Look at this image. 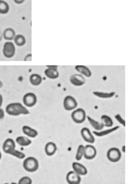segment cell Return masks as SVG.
Here are the masks:
<instances>
[{"label": "cell", "mask_w": 128, "mask_h": 184, "mask_svg": "<svg viewBox=\"0 0 128 184\" xmlns=\"http://www.w3.org/2000/svg\"><path fill=\"white\" fill-rule=\"evenodd\" d=\"M10 155H11V156H13L17 158L18 159H24L25 158V154L21 152V151H19L16 150V149H14V150L11 152L10 154Z\"/></svg>", "instance_id": "83f0119b"}, {"label": "cell", "mask_w": 128, "mask_h": 184, "mask_svg": "<svg viewBox=\"0 0 128 184\" xmlns=\"http://www.w3.org/2000/svg\"><path fill=\"white\" fill-rule=\"evenodd\" d=\"M96 97H99L102 99H109L112 98L116 94L115 92H102V91H94L93 92Z\"/></svg>", "instance_id": "7402d4cb"}, {"label": "cell", "mask_w": 128, "mask_h": 184, "mask_svg": "<svg viewBox=\"0 0 128 184\" xmlns=\"http://www.w3.org/2000/svg\"><path fill=\"white\" fill-rule=\"evenodd\" d=\"M23 168L28 172H34L38 170L39 163L37 158L32 156L28 157L23 161Z\"/></svg>", "instance_id": "7a4b0ae2"}, {"label": "cell", "mask_w": 128, "mask_h": 184, "mask_svg": "<svg viewBox=\"0 0 128 184\" xmlns=\"http://www.w3.org/2000/svg\"><path fill=\"white\" fill-rule=\"evenodd\" d=\"M14 2L17 4H21L23 2H24L25 0H13Z\"/></svg>", "instance_id": "d6a6232c"}, {"label": "cell", "mask_w": 128, "mask_h": 184, "mask_svg": "<svg viewBox=\"0 0 128 184\" xmlns=\"http://www.w3.org/2000/svg\"><path fill=\"white\" fill-rule=\"evenodd\" d=\"M14 43L18 47H22L26 44V38L22 34H17L14 38Z\"/></svg>", "instance_id": "d4e9b609"}, {"label": "cell", "mask_w": 128, "mask_h": 184, "mask_svg": "<svg viewBox=\"0 0 128 184\" xmlns=\"http://www.w3.org/2000/svg\"><path fill=\"white\" fill-rule=\"evenodd\" d=\"M101 122L103 124L104 126H106V127H112L113 126V120L112 118L109 117L106 115H103L101 117Z\"/></svg>", "instance_id": "cb8c5ba5"}, {"label": "cell", "mask_w": 128, "mask_h": 184, "mask_svg": "<svg viewBox=\"0 0 128 184\" xmlns=\"http://www.w3.org/2000/svg\"><path fill=\"white\" fill-rule=\"evenodd\" d=\"M121 158V151L118 148H111L107 152V158L112 162H118Z\"/></svg>", "instance_id": "5b68a950"}, {"label": "cell", "mask_w": 128, "mask_h": 184, "mask_svg": "<svg viewBox=\"0 0 128 184\" xmlns=\"http://www.w3.org/2000/svg\"><path fill=\"white\" fill-rule=\"evenodd\" d=\"M2 103H3V97H2V94H0V107H2Z\"/></svg>", "instance_id": "836d02e7"}, {"label": "cell", "mask_w": 128, "mask_h": 184, "mask_svg": "<svg viewBox=\"0 0 128 184\" xmlns=\"http://www.w3.org/2000/svg\"><path fill=\"white\" fill-rule=\"evenodd\" d=\"M22 101L26 107H32L36 105L37 102V97L34 93L30 92V93H27L23 96Z\"/></svg>", "instance_id": "52a82bcc"}, {"label": "cell", "mask_w": 128, "mask_h": 184, "mask_svg": "<svg viewBox=\"0 0 128 184\" xmlns=\"http://www.w3.org/2000/svg\"><path fill=\"white\" fill-rule=\"evenodd\" d=\"M47 69L44 71L45 76L52 79H54L59 77V72L57 71V66H46Z\"/></svg>", "instance_id": "ba28073f"}, {"label": "cell", "mask_w": 128, "mask_h": 184, "mask_svg": "<svg viewBox=\"0 0 128 184\" xmlns=\"http://www.w3.org/2000/svg\"><path fill=\"white\" fill-rule=\"evenodd\" d=\"M15 37V32L12 28H5L3 32V38H4L6 41H11L14 39Z\"/></svg>", "instance_id": "d6986e66"}, {"label": "cell", "mask_w": 128, "mask_h": 184, "mask_svg": "<svg viewBox=\"0 0 128 184\" xmlns=\"http://www.w3.org/2000/svg\"><path fill=\"white\" fill-rule=\"evenodd\" d=\"M96 154H97V152L95 146L90 145L85 146L83 156L85 159L86 160L94 159L96 156Z\"/></svg>", "instance_id": "9c48e42d"}, {"label": "cell", "mask_w": 128, "mask_h": 184, "mask_svg": "<svg viewBox=\"0 0 128 184\" xmlns=\"http://www.w3.org/2000/svg\"><path fill=\"white\" fill-rule=\"evenodd\" d=\"M5 117V112L3 109L0 107V120H2Z\"/></svg>", "instance_id": "4dcf8cb0"}, {"label": "cell", "mask_w": 128, "mask_h": 184, "mask_svg": "<svg viewBox=\"0 0 128 184\" xmlns=\"http://www.w3.org/2000/svg\"><path fill=\"white\" fill-rule=\"evenodd\" d=\"M9 11V5L3 0H0V14H7Z\"/></svg>", "instance_id": "484cf974"}, {"label": "cell", "mask_w": 128, "mask_h": 184, "mask_svg": "<svg viewBox=\"0 0 128 184\" xmlns=\"http://www.w3.org/2000/svg\"><path fill=\"white\" fill-rule=\"evenodd\" d=\"M81 134L83 140L86 141V142L92 144L95 142V139L94 136L92 135V134L91 133L90 130L88 128L86 127L83 128L81 130Z\"/></svg>", "instance_id": "7c38bea8"}, {"label": "cell", "mask_w": 128, "mask_h": 184, "mask_svg": "<svg viewBox=\"0 0 128 184\" xmlns=\"http://www.w3.org/2000/svg\"><path fill=\"white\" fill-rule=\"evenodd\" d=\"M119 128H120L119 126H115V127H110V129H106L105 130H99V131L94 130L93 131V134H94L96 136H98V137H103V136H107L110 134L114 133V131L117 130Z\"/></svg>", "instance_id": "2e32d148"}, {"label": "cell", "mask_w": 128, "mask_h": 184, "mask_svg": "<svg viewBox=\"0 0 128 184\" xmlns=\"http://www.w3.org/2000/svg\"><path fill=\"white\" fill-rule=\"evenodd\" d=\"M124 148H125V146H123V151L125 152V149H124Z\"/></svg>", "instance_id": "74e56055"}, {"label": "cell", "mask_w": 128, "mask_h": 184, "mask_svg": "<svg viewBox=\"0 0 128 184\" xmlns=\"http://www.w3.org/2000/svg\"><path fill=\"white\" fill-rule=\"evenodd\" d=\"M16 142L21 146H28L31 145L32 141L28 138L23 136H20L16 139Z\"/></svg>", "instance_id": "603a6c76"}, {"label": "cell", "mask_w": 128, "mask_h": 184, "mask_svg": "<svg viewBox=\"0 0 128 184\" xmlns=\"http://www.w3.org/2000/svg\"><path fill=\"white\" fill-rule=\"evenodd\" d=\"M84 150H85V146L83 145H81L78 146L76 155H75V159H76L77 161H80L83 157Z\"/></svg>", "instance_id": "4316f807"}, {"label": "cell", "mask_w": 128, "mask_h": 184, "mask_svg": "<svg viewBox=\"0 0 128 184\" xmlns=\"http://www.w3.org/2000/svg\"><path fill=\"white\" fill-rule=\"evenodd\" d=\"M86 118H87V120H88V121L89 122V123L91 124V125L95 129V130L99 131V130H101L103 129L104 125L102 123V122L97 121V120H95L94 119H92V117H91L89 116L86 117Z\"/></svg>", "instance_id": "ffe728a7"}, {"label": "cell", "mask_w": 128, "mask_h": 184, "mask_svg": "<svg viewBox=\"0 0 128 184\" xmlns=\"http://www.w3.org/2000/svg\"><path fill=\"white\" fill-rule=\"evenodd\" d=\"M5 111L11 116H19L21 115H28L29 111L20 103H11L5 108Z\"/></svg>", "instance_id": "6da1fadb"}, {"label": "cell", "mask_w": 128, "mask_h": 184, "mask_svg": "<svg viewBox=\"0 0 128 184\" xmlns=\"http://www.w3.org/2000/svg\"><path fill=\"white\" fill-rule=\"evenodd\" d=\"M22 130L23 133H24L28 137H30V138H35L38 135V133L37 130L34 129L27 125L23 126Z\"/></svg>", "instance_id": "e0dca14e"}, {"label": "cell", "mask_w": 128, "mask_h": 184, "mask_svg": "<svg viewBox=\"0 0 128 184\" xmlns=\"http://www.w3.org/2000/svg\"><path fill=\"white\" fill-rule=\"evenodd\" d=\"M31 84L34 86H38L41 84L42 82V78L41 76L38 74H32L29 78Z\"/></svg>", "instance_id": "44dd1931"}, {"label": "cell", "mask_w": 128, "mask_h": 184, "mask_svg": "<svg viewBox=\"0 0 128 184\" xmlns=\"http://www.w3.org/2000/svg\"><path fill=\"white\" fill-rule=\"evenodd\" d=\"M71 116L73 122L77 124L83 123L86 118L85 111L83 109L81 108H79L74 110L72 112Z\"/></svg>", "instance_id": "3957f363"}, {"label": "cell", "mask_w": 128, "mask_h": 184, "mask_svg": "<svg viewBox=\"0 0 128 184\" xmlns=\"http://www.w3.org/2000/svg\"><path fill=\"white\" fill-rule=\"evenodd\" d=\"M72 168L75 173L79 176H85L87 174V169L85 166L77 162H73Z\"/></svg>", "instance_id": "5bb4252c"}, {"label": "cell", "mask_w": 128, "mask_h": 184, "mask_svg": "<svg viewBox=\"0 0 128 184\" xmlns=\"http://www.w3.org/2000/svg\"><path fill=\"white\" fill-rule=\"evenodd\" d=\"M63 105L66 111H72L77 107V102L73 97L67 95L63 100Z\"/></svg>", "instance_id": "8992f818"}, {"label": "cell", "mask_w": 128, "mask_h": 184, "mask_svg": "<svg viewBox=\"0 0 128 184\" xmlns=\"http://www.w3.org/2000/svg\"><path fill=\"white\" fill-rule=\"evenodd\" d=\"M15 44L11 41H7L3 44V54L7 59L13 58L15 54Z\"/></svg>", "instance_id": "277c9868"}, {"label": "cell", "mask_w": 128, "mask_h": 184, "mask_svg": "<svg viewBox=\"0 0 128 184\" xmlns=\"http://www.w3.org/2000/svg\"><path fill=\"white\" fill-rule=\"evenodd\" d=\"M2 38H3V33L1 31V28H0V41L2 40Z\"/></svg>", "instance_id": "e575fe53"}, {"label": "cell", "mask_w": 128, "mask_h": 184, "mask_svg": "<svg viewBox=\"0 0 128 184\" xmlns=\"http://www.w3.org/2000/svg\"><path fill=\"white\" fill-rule=\"evenodd\" d=\"M69 81H70L71 84L75 86H82L85 84V79L84 76L81 74H75L71 76L70 78H69Z\"/></svg>", "instance_id": "30bf717a"}, {"label": "cell", "mask_w": 128, "mask_h": 184, "mask_svg": "<svg viewBox=\"0 0 128 184\" xmlns=\"http://www.w3.org/2000/svg\"><path fill=\"white\" fill-rule=\"evenodd\" d=\"M25 61H31L32 60V54H28L25 57Z\"/></svg>", "instance_id": "1f68e13d"}, {"label": "cell", "mask_w": 128, "mask_h": 184, "mask_svg": "<svg viewBox=\"0 0 128 184\" xmlns=\"http://www.w3.org/2000/svg\"><path fill=\"white\" fill-rule=\"evenodd\" d=\"M32 180L31 177L28 176H25L21 177L19 181V184H31L32 183Z\"/></svg>", "instance_id": "f1b7e54d"}, {"label": "cell", "mask_w": 128, "mask_h": 184, "mask_svg": "<svg viewBox=\"0 0 128 184\" xmlns=\"http://www.w3.org/2000/svg\"><path fill=\"white\" fill-rule=\"evenodd\" d=\"M114 117H115V119H116V120H117L118 121L121 125H122L124 126H126L125 120H124L123 118H122V117L120 115V114H116V115H115Z\"/></svg>", "instance_id": "f546056e"}, {"label": "cell", "mask_w": 128, "mask_h": 184, "mask_svg": "<svg viewBox=\"0 0 128 184\" xmlns=\"http://www.w3.org/2000/svg\"><path fill=\"white\" fill-rule=\"evenodd\" d=\"M2 87H3V83L1 80H0V88H2Z\"/></svg>", "instance_id": "d590c367"}, {"label": "cell", "mask_w": 128, "mask_h": 184, "mask_svg": "<svg viewBox=\"0 0 128 184\" xmlns=\"http://www.w3.org/2000/svg\"><path fill=\"white\" fill-rule=\"evenodd\" d=\"M2 153H1V152H0V160H1V159H2Z\"/></svg>", "instance_id": "8d00e7d4"}, {"label": "cell", "mask_w": 128, "mask_h": 184, "mask_svg": "<svg viewBox=\"0 0 128 184\" xmlns=\"http://www.w3.org/2000/svg\"><path fill=\"white\" fill-rule=\"evenodd\" d=\"M15 142L12 139H7L3 144V151L5 153L9 154L14 149H15Z\"/></svg>", "instance_id": "4fadbf2b"}, {"label": "cell", "mask_w": 128, "mask_h": 184, "mask_svg": "<svg viewBox=\"0 0 128 184\" xmlns=\"http://www.w3.org/2000/svg\"><path fill=\"white\" fill-rule=\"evenodd\" d=\"M44 151L46 154L48 156H52L57 151V146L53 142H49L46 144Z\"/></svg>", "instance_id": "9a60e30c"}, {"label": "cell", "mask_w": 128, "mask_h": 184, "mask_svg": "<svg viewBox=\"0 0 128 184\" xmlns=\"http://www.w3.org/2000/svg\"><path fill=\"white\" fill-rule=\"evenodd\" d=\"M67 182L69 184H78L81 183V176L75 173L74 171H71L67 173L66 176Z\"/></svg>", "instance_id": "8fae6325"}, {"label": "cell", "mask_w": 128, "mask_h": 184, "mask_svg": "<svg viewBox=\"0 0 128 184\" xmlns=\"http://www.w3.org/2000/svg\"><path fill=\"white\" fill-rule=\"evenodd\" d=\"M75 70H76L79 73L81 74V75H83L85 77L89 78L92 76V72L90 69L85 66L83 65H78L75 67Z\"/></svg>", "instance_id": "ac0fdd59"}]
</instances>
